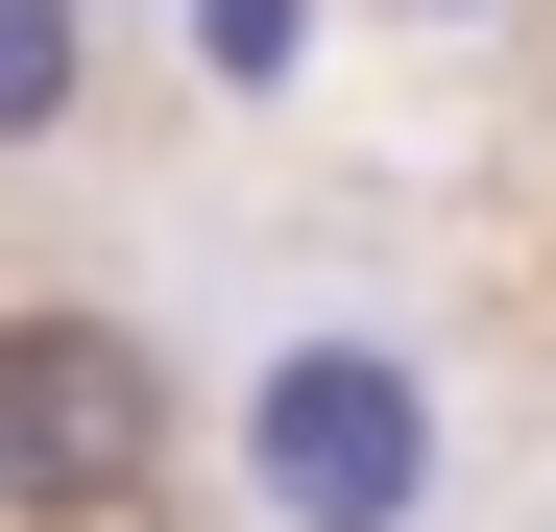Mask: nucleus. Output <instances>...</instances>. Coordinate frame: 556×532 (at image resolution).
Instances as JSON below:
<instances>
[{"label": "nucleus", "mask_w": 556, "mask_h": 532, "mask_svg": "<svg viewBox=\"0 0 556 532\" xmlns=\"http://www.w3.org/2000/svg\"><path fill=\"white\" fill-rule=\"evenodd\" d=\"M169 508V364L122 315H0V532H146Z\"/></svg>", "instance_id": "nucleus-1"}, {"label": "nucleus", "mask_w": 556, "mask_h": 532, "mask_svg": "<svg viewBox=\"0 0 556 532\" xmlns=\"http://www.w3.org/2000/svg\"><path fill=\"white\" fill-rule=\"evenodd\" d=\"M266 484H291L315 532H388L412 508V388L388 364H291V388H266Z\"/></svg>", "instance_id": "nucleus-2"}, {"label": "nucleus", "mask_w": 556, "mask_h": 532, "mask_svg": "<svg viewBox=\"0 0 556 532\" xmlns=\"http://www.w3.org/2000/svg\"><path fill=\"white\" fill-rule=\"evenodd\" d=\"M73 98H98V49H73V0H0V145H49Z\"/></svg>", "instance_id": "nucleus-3"}]
</instances>
